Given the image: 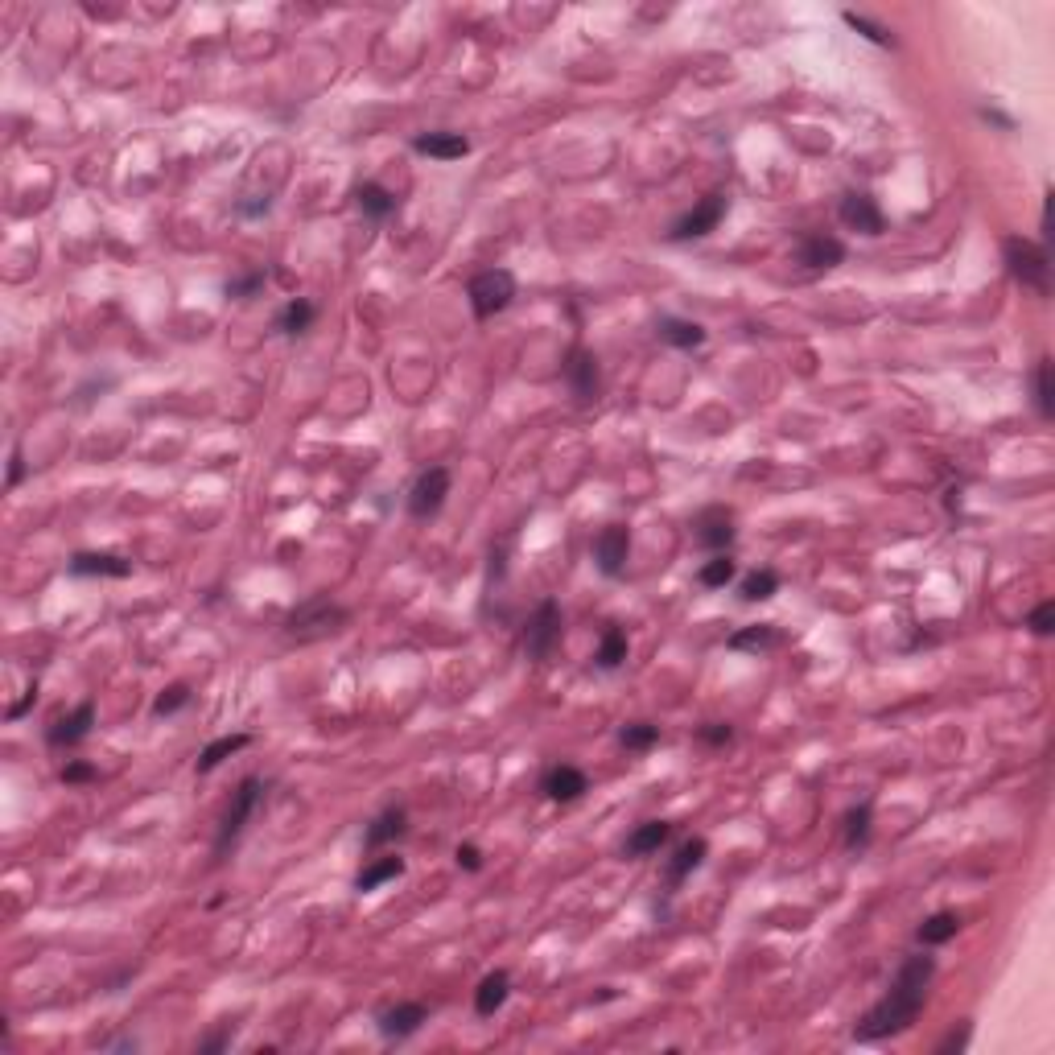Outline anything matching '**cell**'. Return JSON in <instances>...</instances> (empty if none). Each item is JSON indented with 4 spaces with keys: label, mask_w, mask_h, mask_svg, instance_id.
I'll list each match as a JSON object with an SVG mask.
<instances>
[{
    "label": "cell",
    "mask_w": 1055,
    "mask_h": 1055,
    "mask_svg": "<svg viewBox=\"0 0 1055 1055\" xmlns=\"http://www.w3.org/2000/svg\"><path fill=\"white\" fill-rule=\"evenodd\" d=\"M932 977H936V957H928V952H920V957H907L899 965V973H895L891 994L866 1010V1018L854 1027V1039L858 1043H874V1039H891V1035L907 1031L915 1018H920L924 1002H928Z\"/></svg>",
    "instance_id": "1"
},
{
    "label": "cell",
    "mask_w": 1055,
    "mask_h": 1055,
    "mask_svg": "<svg viewBox=\"0 0 1055 1055\" xmlns=\"http://www.w3.org/2000/svg\"><path fill=\"white\" fill-rule=\"evenodd\" d=\"M1002 256H1006V268L1010 277L1023 285V289H1035V293H1047V248L1035 244V240H1023V235H1006L1002 240Z\"/></svg>",
    "instance_id": "2"
},
{
    "label": "cell",
    "mask_w": 1055,
    "mask_h": 1055,
    "mask_svg": "<svg viewBox=\"0 0 1055 1055\" xmlns=\"http://www.w3.org/2000/svg\"><path fill=\"white\" fill-rule=\"evenodd\" d=\"M466 297H470L474 318L487 322V318L503 314L507 305H512V297H516V277H512L507 268H487V272H479V277H474V281L466 285Z\"/></svg>",
    "instance_id": "3"
},
{
    "label": "cell",
    "mask_w": 1055,
    "mask_h": 1055,
    "mask_svg": "<svg viewBox=\"0 0 1055 1055\" xmlns=\"http://www.w3.org/2000/svg\"><path fill=\"white\" fill-rule=\"evenodd\" d=\"M343 623H347V610H343V606H334L330 598H310V602L297 606L293 615L285 619V635H293V639H301V643H310V639H326V635H334Z\"/></svg>",
    "instance_id": "4"
},
{
    "label": "cell",
    "mask_w": 1055,
    "mask_h": 1055,
    "mask_svg": "<svg viewBox=\"0 0 1055 1055\" xmlns=\"http://www.w3.org/2000/svg\"><path fill=\"white\" fill-rule=\"evenodd\" d=\"M260 796H264V784H260L256 775L240 779V788L231 792V804H227V812H223L219 837H215V858H227V849H231L235 841H240V833H244V825L252 821V812H256Z\"/></svg>",
    "instance_id": "5"
},
{
    "label": "cell",
    "mask_w": 1055,
    "mask_h": 1055,
    "mask_svg": "<svg viewBox=\"0 0 1055 1055\" xmlns=\"http://www.w3.org/2000/svg\"><path fill=\"white\" fill-rule=\"evenodd\" d=\"M557 639H561V606L553 598H544L536 606V615L528 619V627H524V652H528V660L544 664V660L553 656Z\"/></svg>",
    "instance_id": "6"
},
{
    "label": "cell",
    "mask_w": 1055,
    "mask_h": 1055,
    "mask_svg": "<svg viewBox=\"0 0 1055 1055\" xmlns=\"http://www.w3.org/2000/svg\"><path fill=\"white\" fill-rule=\"evenodd\" d=\"M726 207H730V198L722 194V190H713V194H705L697 207L689 211V215H680L676 223H672V231H668V240L672 244H685V240H701V235H709L713 227H718L722 219H726Z\"/></svg>",
    "instance_id": "7"
},
{
    "label": "cell",
    "mask_w": 1055,
    "mask_h": 1055,
    "mask_svg": "<svg viewBox=\"0 0 1055 1055\" xmlns=\"http://www.w3.org/2000/svg\"><path fill=\"white\" fill-rule=\"evenodd\" d=\"M561 376H565L569 392H573L577 400H582V404L598 400V392H602V371H598V359H594L590 347L573 343V347L565 351V359H561Z\"/></svg>",
    "instance_id": "8"
},
{
    "label": "cell",
    "mask_w": 1055,
    "mask_h": 1055,
    "mask_svg": "<svg viewBox=\"0 0 1055 1055\" xmlns=\"http://www.w3.org/2000/svg\"><path fill=\"white\" fill-rule=\"evenodd\" d=\"M450 495V470L446 466H429L417 474L413 491H408V516L413 520H433Z\"/></svg>",
    "instance_id": "9"
},
{
    "label": "cell",
    "mask_w": 1055,
    "mask_h": 1055,
    "mask_svg": "<svg viewBox=\"0 0 1055 1055\" xmlns=\"http://www.w3.org/2000/svg\"><path fill=\"white\" fill-rule=\"evenodd\" d=\"M837 219L849 231H858V235H882V231H887V215H882L878 198L866 194V190H849L841 198V207H837Z\"/></svg>",
    "instance_id": "10"
},
{
    "label": "cell",
    "mask_w": 1055,
    "mask_h": 1055,
    "mask_svg": "<svg viewBox=\"0 0 1055 1055\" xmlns=\"http://www.w3.org/2000/svg\"><path fill=\"white\" fill-rule=\"evenodd\" d=\"M693 540L701 544V549H709V553H726L734 544V512L722 507V503L705 507V512L693 520Z\"/></svg>",
    "instance_id": "11"
},
{
    "label": "cell",
    "mask_w": 1055,
    "mask_h": 1055,
    "mask_svg": "<svg viewBox=\"0 0 1055 1055\" xmlns=\"http://www.w3.org/2000/svg\"><path fill=\"white\" fill-rule=\"evenodd\" d=\"M627 557H631V528L627 524H606L598 536H594V561L606 577H619L627 569Z\"/></svg>",
    "instance_id": "12"
},
{
    "label": "cell",
    "mask_w": 1055,
    "mask_h": 1055,
    "mask_svg": "<svg viewBox=\"0 0 1055 1055\" xmlns=\"http://www.w3.org/2000/svg\"><path fill=\"white\" fill-rule=\"evenodd\" d=\"M540 792H544V800H553V804H573V800H582L590 792V779H586V771H577L569 763H557V767H549L540 775Z\"/></svg>",
    "instance_id": "13"
},
{
    "label": "cell",
    "mask_w": 1055,
    "mask_h": 1055,
    "mask_svg": "<svg viewBox=\"0 0 1055 1055\" xmlns=\"http://www.w3.org/2000/svg\"><path fill=\"white\" fill-rule=\"evenodd\" d=\"M421 1023H429V1006L425 1002H396L388 1010L376 1014V1031L384 1039H408V1035H417Z\"/></svg>",
    "instance_id": "14"
},
{
    "label": "cell",
    "mask_w": 1055,
    "mask_h": 1055,
    "mask_svg": "<svg viewBox=\"0 0 1055 1055\" xmlns=\"http://www.w3.org/2000/svg\"><path fill=\"white\" fill-rule=\"evenodd\" d=\"M95 726V701H83L75 705L71 713H62V718L46 730V742L54 746V751H62V746H79Z\"/></svg>",
    "instance_id": "15"
},
{
    "label": "cell",
    "mask_w": 1055,
    "mask_h": 1055,
    "mask_svg": "<svg viewBox=\"0 0 1055 1055\" xmlns=\"http://www.w3.org/2000/svg\"><path fill=\"white\" fill-rule=\"evenodd\" d=\"M796 256L804 268H837L845 260V244L837 240V235H825V231H808L800 235V244H796Z\"/></svg>",
    "instance_id": "16"
},
{
    "label": "cell",
    "mask_w": 1055,
    "mask_h": 1055,
    "mask_svg": "<svg viewBox=\"0 0 1055 1055\" xmlns=\"http://www.w3.org/2000/svg\"><path fill=\"white\" fill-rule=\"evenodd\" d=\"M705 854H709L705 837H689V841H680V845H676V854H672V858H668V866H664V887H668V895H672V891H676L680 882H685L693 870H701Z\"/></svg>",
    "instance_id": "17"
},
{
    "label": "cell",
    "mask_w": 1055,
    "mask_h": 1055,
    "mask_svg": "<svg viewBox=\"0 0 1055 1055\" xmlns=\"http://www.w3.org/2000/svg\"><path fill=\"white\" fill-rule=\"evenodd\" d=\"M408 833V812L400 808V804H392V808H384L376 821L367 825V833H363V849L367 854H376V849H384L388 841H396V837H404Z\"/></svg>",
    "instance_id": "18"
},
{
    "label": "cell",
    "mask_w": 1055,
    "mask_h": 1055,
    "mask_svg": "<svg viewBox=\"0 0 1055 1055\" xmlns=\"http://www.w3.org/2000/svg\"><path fill=\"white\" fill-rule=\"evenodd\" d=\"M413 149L421 157H433V161H458L470 153V141L462 132H421V136H413Z\"/></svg>",
    "instance_id": "19"
},
{
    "label": "cell",
    "mask_w": 1055,
    "mask_h": 1055,
    "mask_svg": "<svg viewBox=\"0 0 1055 1055\" xmlns=\"http://www.w3.org/2000/svg\"><path fill=\"white\" fill-rule=\"evenodd\" d=\"M71 573L75 577H132V561L120 553H75Z\"/></svg>",
    "instance_id": "20"
},
{
    "label": "cell",
    "mask_w": 1055,
    "mask_h": 1055,
    "mask_svg": "<svg viewBox=\"0 0 1055 1055\" xmlns=\"http://www.w3.org/2000/svg\"><path fill=\"white\" fill-rule=\"evenodd\" d=\"M507 998H512V977H507L503 969H495V973H487L479 981V990H474V1010H479L483 1018H491L495 1010H503Z\"/></svg>",
    "instance_id": "21"
},
{
    "label": "cell",
    "mask_w": 1055,
    "mask_h": 1055,
    "mask_svg": "<svg viewBox=\"0 0 1055 1055\" xmlns=\"http://www.w3.org/2000/svg\"><path fill=\"white\" fill-rule=\"evenodd\" d=\"M672 837V825L668 821H643L627 841H623V858H648L656 849Z\"/></svg>",
    "instance_id": "22"
},
{
    "label": "cell",
    "mask_w": 1055,
    "mask_h": 1055,
    "mask_svg": "<svg viewBox=\"0 0 1055 1055\" xmlns=\"http://www.w3.org/2000/svg\"><path fill=\"white\" fill-rule=\"evenodd\" d=\"M656 334L664 338L668 347H676V351H693V347H701L705 343V326H697V322H689V318H660L656 322Z\"/></svg>",
    "instance_id": "23"
},
{
    "label": "cell",
    "mask_w": 1055,
    "mask_h": 1055,
    "mask_svg": "<svg viewBox=\"0 0 1055 1055\" xmlns=\"http://www.w3.org/2000/svg\"><path fill=\"white\" fill-rule=\"evenodd\" d=\"M252 742V734H223V738H215V742H207V751L198 755V763H194V771L198 775H211L219 763H227L231 755H240L244 746Z\"/></svg>",
    "instance_id": "24"
},
{
    "label": "cell",
    "mask_w": 1055,
    "mask_h": 1055,
    "mask_svg": "<svg viewBox=\"0 0 1055 1055\" xmlns=\"http://www.w3.org/2000/svg\"><path fill=\"white\" fill-rule=\"evenodd\" d=\"M870 829H874V804L862 800L858 808L845 812V849L849 854H858V849L870 845Z\"/></svg>",
    "instance_id": "25"
},
{
    "label": "cell",
    "mask_w": 1055,
    "mask_h": 1055,
    "mask_svg": "<svg viewBox=\"0 0 1055 1055\" xmlns=\"http://www.w3.org/2000/svg\"><path fill=\"white\" fill-rule=\"evenodd\" d=\"M404 874V858H396V854H388V858H376V862H367L359 874H355V891H376V887H384V882H392V878H400Z\"/></svg>",
    "instance_id": "26"
},
{
    "label": "cell",
    "mask_w": 1055,
    "mask_h": 1055,
    "mask_svg": "<svg viewBox=\"0 0 1055 1055\" xmlns=\"http://www.w3.org/2000/svg\"><path fill=\"white\" fill-rule=\"evenodd\" d=\"M355 207L367 215V219H388L392 211H396V198L380 186V182H363V186H355Z\"/></svg>",
    "instance_id": "27"
},
{
    "label": "cell",
    "mask_w": 1055,
    "mask_h": 1055,
    "mask_svg": "<svg viewBox=\"0 0 1055 1055\" xmlns=\"http://www.w3.org/2000/svg\"><path fill=\"white\" fill-rule=\"evenodd\" d=\"M598 668L602 672H615V668H623V660H627V631L623 627H615V623H606V631H602V639H598Z\"/></svg>",
    "instance_id": "28"
},
{
    "label": "cell",
    "mask_w": 1055,
    "mask_h": 1055,
    "mask_svg": "<svg viewBox=\"0 0 1055 1055\" xmlns=\"http://www.w3.org/2000/svg\"><path fill=\"white\" fill-rule=\"evenodd\" d=\"M314 318H318V305L305 301V297H293L285 310H281V318H277V330L289 334V338H297V334H305V330L314 326Z\"/></svg>",
    "instance_id": "29"
},
{
    "label": "cell",
    "mask_w": 1055,
    "mask_h": 1055,
    "mask_svg": "<svg viewBox=\"0 0 1055 1055\" xmlns=\"http://www.w3.org/2000/svg\"><path fill=\"white\" fill-rule=\"evenodd\" d=\"M957 932H961V920H957V915H952V911H936V915H928V920L920 924L915 940H920L924 948H936V944H948Z\"/></svg>",
    "instance_id": "30"
},
{
    "label": "cell",
    "mask_w": 1055,
    "mask_h": 1055,
    "mask_svg": "<svg viewBox=\"0 0 1055 1055\" xmlns=\"http://www.w3.org/2000/svg\"><path fill=\"white\" fill-rule=\"evenodd\" d=\"M775 594H779V573L775 569H751L742 577V586H738L742 602H767Z\"/></svg>",
    "instance_id": "31"
},
{
    "label": "cell",
    "mask_w": 1055,
    "mask_h": 1055,
    "mask_svg": "<svg viewBox=\"0 0 1055 1055\" xmlns=\"http://www.w3.org/2000/svg\"><path fill=\"white\" fill-rule=\"evenodd\" d=\"M779 643V631L771 623H759V627H746V631H734L730 635V648L734 652H767Z\"/></svg>",
    "instance_id": "32"
},
{
    "label": "cell",
    "mask_w": 1055,
    "mask_h": 1055,
    "mask_svg": "<svg viewBox=\"0 0 1055 1055\" xmlns=\"http://www.w3.org/2000/svg\"><path fill=\"white\" fill-rule=\"evenodd\" d=\"M734 573H738V565L730 561V553H718V557H709V561L697 569V582H701L705 590H722V586L734 582Z\"/></svg>",
    "instance_id": "33"
},
{
    "label": "cell",
    "mask_w": 1055,
    "mask_h": 1055,
    "mask_svg": "<svg viewBox=\"0 0 1055 1055\" xmlns=\"http://www.w3.org/2000/svg\"><path fill=\"white\" fill-rule=\"evenodd\" d=\"M619 742L627 746V751H652V746L660 742V726H652V722H627L619 730Z\"/></svg>",
    "instance_id": "34"
},
{
    "label": "cell",
    "mask_w": 1055,
    "mask_h": 1055,
    "mask_svg": "<svg viewBox=\"0 0 1055 1055\" xmlns=\"http://www.w3.org/2000/svg\"><path fill=\"white\" fill-rule=\"evenodd\" d=\"M1031 388H1035V408H1039V417L1043 421H1051V363L1047 359H1039L1035 363V371H1031Z\"/></svg>",
    "instance_id": "35"
},
{
    "label": "cell",
    "mask_w": 1055,
    "mask_h": 1055,
    "mask_svg": "<svg viewBox=\"0 0 1055 1055\" xmlns=\"http://www.w3.org/2000/svg\"><path fill=\"white\" fill-rule=\"evenodd\" d=\"M186 705H190V689H186V685H169V689H161L157 701H153V718H174V713L186 709Z\"/></svg>",
    "instance_id": "36"
},
{
    "label": "cell",
    "mask_w": 1055,
    "mask_h": 1055,
    "mask_svg": "<svg viewBox=\"0 0 1055 1055\" xmlns=\"http://www.w3.org/2000/svg\"><path fill=\"white\" fill-rule=\"evenodd\" d=\"M264 281H268V272H264V268H252V272H244V277H231V281H227V297H235V301H252V297L264 289Z\"/></svg>",
    "instance_id": "37"
},
{
    "label": "cell",
    "mask_w": 1055,
    "mask_h": 1055,
    "mask_svg": "<svg viewBox=\"0 0 1055 1055\" xmlns=\"http://www.w3.org/2000/svg\"><path fill=\"white\" fill-rule=\"evenodd\" d=\"M841 17H845V25H849V29H858L862 38H866V42H874V46H891V42H895V38H891V33L882 29V25H874V21L858 17V13H841Z\"/></svg>",
    "instance_id": "38"
},
{
    "label": "cell",
    "mask_w": 1055,
    "mask_h": 1055,
    "mask_svg": "<svg viewBox=\"0 0 1055 1055\" xmlns=\"http://www.w3.org/2000/svg\"><path fill=\"white\" fill-rule=\"evenodd\" d=\"M1027 631L1039 635V639H1047V635L1055 631V602H1039V606L1031 610V615H1027Z\"/></svg>",
    "instance_id": "39"
},
{
    "label": "cell",
    "mask_w": 1055,
    "mask_h": 1055,
    "mask_svg": "<svg viewBox=\"0 0 1055 1055\" xmlns=\"http://www.w3.org/2000/svg\"><path fill=\"white\" fill-rule=\"evenodd\" d=\"M697 738H701L705 746H730V742H734V730H730L726 722H709V726L697 730Z\"/></svg>",
    "instance_id": "40"
},
{
    "label": "cell",
    "mask_w": 1055,
    "mask_h": 1055,
    "mask_svg": "<svg viewBox=\"0 0 1055 1055\" xmlns=\"http://www.w3.org/2000/svg\"><path fill=\"white\" fill-rule=\"evenodd\" d=\"M969 1035H973V1023L965 1018V1023L957 1027V1031H948V1039L936 1047V1055H952V1051H965L969 1047Z\"/></svg>",
    "instance_id": "41"
},
{
    "label": "cell",
    "mask_w": 1055,
    "mask_h": 1055,
    "mask_svg": "<svg viewBox=\"0 0 1055 1055\" xmlns=\"http://www.w3.org/2000/svg\"><path fill=\"white\" fill-rule=\"evenodd\" d=\"M454 862H458L466 874H479V870H483V849H479V845H458V849H454Z\"/></svg>",
    "instance_id": "42"
},
{
    "label": "cell",
    "mask_w": 1055,
    "mask_h": 1055,
    "mask_svg": "<svg viewBox=\"0 0 1055 1055\" xmlns=\"http://www.w3.org/2000/svg\"><path fill=\"white\" fill-rule=\"evenodd\" d=\"M99 771L91 767V763H83V759H75V763H66L62 767V784H91Z\"/></svg>",
    "instance_id": "43"
},
{
    "label": "cell",
    "mask_w": 1055,
    "mask_h": 1055,
    "mask_svg": "<svg viewBox=\"0 0 1055 1055\" xmlns=\"http://www.w3.org/2000/svg\"><path fill=\"white\" fill-rule=\"evenodd\" d=\"M231 1039H235V1027H231V1023H223V1027H219L215 1035H207V1039H198V1051H223V1047H227Z\"/></svg>",
    "instance_id": "44"
},
{
    "label": "cell",
    "mask_w": 1055,
    "mask_h": 1055,
    "mask_svg": "<svg viewBox=\"0 0 1055 1055\" xmlns=\"http://www.w3.org/2000/svg\"><path fill=\"white\" fill-rule=\"evenodd\" d=\"M25 479V462H21V450L9 454V487H17Z\"/></svg>",
    "instance_id": "45"
},
{
    "label": "cell",
    "mask_w": 1055,
    "mask_h": 1055,
    "mask_svg": "<svg viewBox=\"0 0 1055 1055\" xmlns=\"http://www.w3.org/2000/svg\"><path fill=\"white\" fill-rule=\"evenodd\" d=\"M33 701H38V685H29V689H25V697H21V705H13V709H9V722H17V718H21V713H25Z\"/></svg>",
    "instance_id": "46"
}]
</instances>
